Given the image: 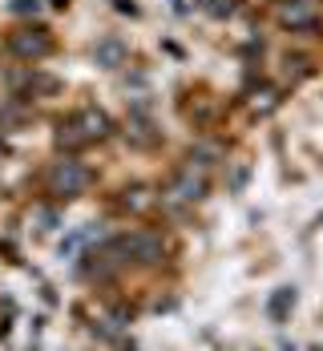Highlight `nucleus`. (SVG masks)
I'll return each instance as SVG.
<instances>
[{
  "instance_id": "obj_1",
  "label": "nucleus",
  "mask_w": 323,
  "mask_h": 351,
  "mask_svg": "<svg viewBox=\"0 0 323 351\" xmlns=\"http://www.w3.org/2000/svg\"><path fill=\"white\" fill-rule=\"evenodd\" d=\"M89 190V170L81 166V162H57L53 170H49V194H57V198H77V194H85Z\"/></svg>"
},
{
  "instance_id": "obj_2",
  "label": "nucleus",
  "mask_w": 323,
  "mask_h": 351,
  "mask_svg": "<svg viewBox=\"0 0 323 351\" xmlns=\"http://www.w3.org/2000/svg\"><path fill=\"white\" fill-rule=\"evenodd\" d=\"M121 254H130L134 263H142V267H154V263H162V239L158 234H149V230H134V234H125L121 239Z\"/></svg>"
},
{
  "instance_id": "obj_3",
  "label": "nucleus",
  "mask_w": 323,
  "mask_h": 351,
  "mask_svg": "<svg viewBox=\"0 0 323 351\" xmlns=\"http://www.w3.org/2000/svg\"><path fill=\"white\" fill-rule=\"evenodd\" d=\"M8 49L16 57H25V61H40V57L53 53V40L45 36V29H21V33L8 36Z\"/></svg>"
},
{
  "instance_id": "obj_4",
  "label": "nucleus",
  "mask_w": 323,
  "mask_h": 351,
  "mask_svg": "<svg viewBox=\"0 0 323 351\" xmlns=\"http://www.w3.org/2000/svg\"><path fill=\"white\" fill-rule=\"evenodd\" d=\"M202 194H206V178L194 174V166H182L174 182H170V198L174 202H198Z\"/></svg>"
},
{
  "instance_id": "obj_5",
  "label": "nucleus",
  "mask_w": 323,
  "mask_h": 351,
  "mask_svg": "<svg viewBox=\"0 0 323 351\" xmlns=\"http://www.w3.org/2000/svg\"><path fill=\"white\" fill-rule=\"evenodd\" d=\"M279 21L287 29H311L320 21V8H315V0H283L279 4Z\"/></svg>"
},
{
  "instance_id": "obj_6",
  "label": "nucleus",
  "mask_w": 323,
  "mask_h": 351,
  "mask_svg": "<svg viewBox=\"0 0 323 351\" xmlns=\"http://www.w3.org/2000/svg\"><path fill=\"white\" fill-rule=\"evenodd\" d=\"M73 125L81 130V138L85 141H101V138H109V130H113L101 109H81V113L73 117Z\"/></svg>"
},
{
  "instance_id": "obj_7",
  "label": "nucleus",
  "mask_w": 323,
  "mask_h": 351,
  "mask_svg": "<svg viewBox=\"0 0 323 351\" xmlns=\"http://www.w3.org/2000/svg\"><path fill=\"white\" fill-rule=\"evenodd\" d=\"M291 307H295V287H279V291H275V299L267 303V315L275 319V323H283Z\"/></svg>"
},
{
  "instance_id": "obj_8",
  "label": "nucleus",
  "mask_w": 323,
  "mask_h": 351,
  "mask_svg": "<svg viewBox=\"0 0 323 351\" xmlns=\"http://www.w3.org/2000/svg\"><path fill=\"white\" fill-rule=\"evenodd\" d=\"M93 57H97V65H106V69H113V65H121V57H125V49H121L117 40H101Z\"/></svg>"
},
{
  "instance_id": "obj_9",
  "label": "nucleus",
  "mask_w": 323,
  "mask_h": 351,
  "mask_svg": "<svg viewBox=\"0 0 323 351\" xmlns=\"http://www.w3.org/2000/svg\"><path fill=\"white\" fill-rule=\"evenodd\" d=\"M57 145H61V149H81V145H89V141L81 138V130H77V125H61V134H57Z\"/></svg>"
},
{
  "instance_id": "obj_10",
  "label": "nucleus",
  "mask_w": 323,
  "mask_h": 351,
  "mask_svg": "<svg viewBox=\"0 0 323 351\" xmlns=\"http://www.w3.org/2000/svg\"><path fill=\"white\" fill-rule=\"evenodd\" d=\"M145 206H149V194L145 190H134V194L125 190V210H145Z\"/></svg>"
},
{
  "instance_id": "obj_11",
  "label": "nucleus",
  "mask_w": 323,
  "mask_h": 351,
  "mask_svg": "<svg viewBox=\"0 0 323 351\" xmlns=\"http://www.w3.org/2000/svg\"><path fill=\"white\" fill-rule=\"evenodd\" d=\"M12 8H16V12H36V8H40V4H36V0H16V4H12Z\"/></svg>"
}]
</instances>
